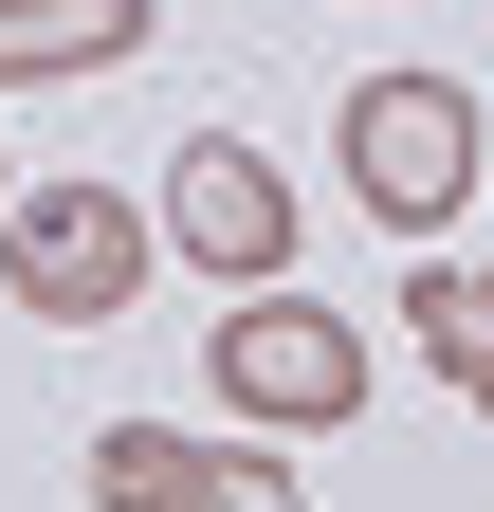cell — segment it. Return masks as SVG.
I'll return each instance as SVG.
<instances>
[{"label":"cell","mask_w":494,"mask_h":512,"mask_svg":"<svg viewBox=\"0 0 494 512\" xmlns=\"http://www.w3.org/2000/svg\"><path fill=\"white\" fill-rule=\"evenodd\" d=\"M165 458H183V421H110V439H92V494H110V512H147Z\"/></svg>","instance_id":"obj_8"},{"label":"cell","mask_w":494,"mask_h":512,"mask_svg":"<svg viewBox=\"0 0 494 512\" xmlns=\"http://www.w3.org/2000/svg\"><path fill=\"white\" fill-rule=\"evenodd\" d=\"M330 165H348V202L385 220V238H440L476 202V92L458 74H366L330 110Z\"/></svg>","instance_id":"obj_1"},{"label":"cell","mask_w":494,"mask_h":512,"mask_svg":"<svg viewBox=\"0 0 494 512\" xmlns=\"http://www.w3.org/2000/svg\"><path fill=\"white\" fill-rule=\"evenodd\" d=\"M147 238H183V275H220V293H275V275H293V183L238 147V128H183Z\"/></svg>","instance_id":"obj_4"},{"label":"cell","mask_w":494,"mask_h":512,"mask_svg":"<svg viewBox=\"0 0 494 512\" xmlns=\"http://www.w3.org/2000/svg\"><path fill=\"white\" fill-rule=\"evenodd\" d=\"M110 55H147V0H0V92L110 74Z\"/></svg>","instance_id":"obj_6"},{"label":"cell","mask_w":494,"mask_h":512,"mask_svg":"<svg viewBox=\"0 0 494 512\" xmlns=\"http://www.w3.org/2000/svg\"><path fill=\"white\" fill-rule=\"evenodd\" d=\"M0 293H19L37 330H110V311L147 293V202L129 183H37V202H0Z\"/></svg>","instance_id":"obj_3"},{"label":"cell","mask_w":494,"mask_h":512,"mask_svg":"<svg viewBox=\"0 0 494 512\" xmlns=\"http://www.w3.org/2000/svg\"><path fill=\"white\" fill-rule=\"evenodd\" d=\"M202 403H238L257 439H348L366 421V330L348 311H293V293H238L220 348H202Z\"/></svg>","instance_id":"obj_2"},{"label":"cell","mask_w":494,"mask_h":512,"mask_svg":"<svg viewBox=\"0 0 494 512\" xmlns=\"http://www.w3.org/2000/svg\"><path fill=\"white\" fill-rule=\"evenodd\" d=\"M403 330H421V366L494 421V256H403Z\"/></svg>","instance_id":"obj_5"},{"label":"cell","mask_w":494,"mask_h":512,"mask_svg":"<svg viewBox=\"0 0 494 512\" xmlns=\"http://www.w3.org/2000/svg\"><path fill=\"white\" fill-rule=\"evenodd\" d=\"M0 202H19V183H0Z\"/></svg>","instance_id":"obj_9"},{"label":"cell","mask_w":494,"mask_h":512,"mask_svg":"<svg viewBox=\"0 0 494 512\" xmlns=\"http://www.w3.org/2000/svg\"><path fill=\"white\" fill-rule=\"evenodd\" d=\"M147 512H312V494H293V458H220V439H183Z\"/></svg>","instance_id":"obj_7"}]
</instances>
